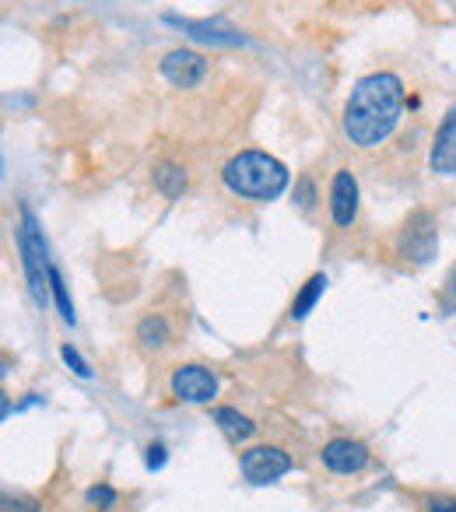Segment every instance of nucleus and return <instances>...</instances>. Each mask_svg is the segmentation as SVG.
Instances as JSON below:
<instances>
[{
  "label": "nucleus",
  "mask_w": 456,
  "mask_h": 512,
  "mask_svg": "<svg viewBox=\"0 0 456 512\" xmlns=\"http://www.w3.org/2000/svg\"><path fill=\"white\" fill-rule=\"evenodd\" d=\"M169 393L179 404H211L218 397V376L200 362H183L172 369Z\"/></svg>",
  "instance_id": "obj_6"
},
{
  "label": "nucleus",
  "mask_w": 456,
  "mask_h": 512,
  "mask_svg": "<svg viewBox=\"0 0 456 512\" xmlns=\"http://www.w3.org/2000/svg\"><path fill=\"white\" fill-rule=\"evenodd\" d=\"M428 169L439 176H456V102L446 109L432 144H428Z\"/></svg>",
  "instance_id": "obj_11"
},
{
  "label": "nucleus",
  "mask_w": 456,
  "mask_h": 512,
  "mask_svg": "<svg viewBox=\"0 0 456 512\" xmlns=\"http://www.w3.org/2000/svg\"><path fill=\"white\" fill-rule=\"evenodd\" d=\"M151 179H155V190L169 200L183 197L186 186H190V176H186V169L179 162H158L155 172H151Z\"/></svg>",
  "instance_id": "obj_14"
},
{
  "label": "nucleus",
  "mask_w": 456,
  "mask_h": 512,
  "mask_svg": "<svg viewBox=\"0 0 456 512\" xmlns=\"http://www.w3.org/2000/svg\"><path fill=\"white\" fill-rule=\"evenodd\" d=\"M295 200H299L302 211H313V200H316V186L309 176H302L299 183H295Z\"/></svg>",
  "instance_id": "obj_18"
},
{
  "label": "nucleus",
  "mask_w": 456,
  "mask_h": 512,
  "mask_svg": "<svg viewBox=\"0 0 456 512\" xmlns=\"http://www.w3.org/2000/svg\"><path fill=\"white\" fill-rule=\"evenodd\" d=\"M400 116H404V81L390 71L365 74L344 102L341 130L358 151H372L390 141Z\"/></svg>",
  "instance_id": "obj_1"
},
{
  "label": "nucleus",
  "mask_w": 456,
  "mask_h": 512,
  "mask_svg": "<svg viewBox=\"0 0 456 512\" xmlns=\"http://www.w3.org/2000/svg\"><path fill=\"white\" fill-rule=\"evenodd\" d=\"M221 179L236 197L267 204V200H278L288 190V165L281 158L267 155V151L246 148L221 165Z\"/></svg>",
  "instance_id": "obj_2"
},
{
  "label": "nucleus",
  "mask_w": 456,
  "mask_h": 512,
  "mask_svg": "<svg viewBox=\"0 0 456 512\" xmlns=\"http://www.w3.org/2000/svg\"><path fill=\"white\" fill-rule=\"evenodd\" d=\"M211 418H214V425H218L232 442H246L253 432H257V421H253L250 414L236 411V407H214Z\"/></svg>",
  "instance_id": "obj_13"
},
{
  "label": "nucleus",
  "mask_w": 456,
  "mask_h": 512,
  "mask_svg": "<svg viewBox=\"0 0 456 512\" xmlns=\"http://www.w3.org/2000/svg\"><path fill=\"white\" fill-rule=\"evenodd\" d=\"M358 179L351 169H337L334 179H330V221L337 228H351L358 221Z\"/></svg>",
  "instance_id": "obj_10"
},
{
  "label": "nucleus",
  "mask_w": 456,
  "mask_h": 512,
  "mask_svg": "<svg viewBox=\"0 0 456 512\" xmlns=\"http://www.w3.org/2000/svg\"><path fill=\"white\" fill-rule=\"evenodd\" d=\"M292 467V456L281 446H253L239 456V470H243V477L250 484H271L278 477H285Z\"/></svg>",
  "instance_id": "obj_8"
},
{
  "label": "nucleus",
  "mask_w": 456,
  "mask_h": 512,
  "mask_svg": "<svg viewBox=\"0 0 456 512\" xmlns=\"http://www.w3.org/2000/svg\"><path fill=\"white\" fill-rule=\"evenodd\" d=\"M428 512H456V495H435L425 505Z\"/></svg>",
  "instance_id": "obj_20"
},
{
  "label": "nucleus",
  "mask_w": 456,
  "mask_h": 512,
  "mask_svg": "<svg viewBox=\"0 0 456 512\" xmlns=\"http://www.w3.org/2000/svg\"><path fill=\"white\" fill-rule=\"evenodd\" d=\"M50 292H53V302H57V309H60V316H64V323H71L74 327V302H71V295H67V285H64V274H60V267L57 264H50Z\"/></svg>",
  "instance_id": "obj_16"
},
{
  "label": "nucleus",
  "mask_w": 456,
  "mask_h": 512,
  "mask_svg": "<svg viewBox=\"0 0 456 512\" xmlns=\"http://www.w3.org/2000/svg\"><path fill=\"white\" fill-rule=\"evenodd\" d=\"M165 463V446L162 442H151L148 446V470H158Z\"/></svg>",
  "instance_id": "obj_21"
},
{
  "label": "nucleus",
  "mask_w": 456,
  "mask_h": 512,
  "mask_svg": "<svg viewBox=\"0 0 456 512\" xmlns=\"http://www.w3.org/2000/svg\"><path fill=\"white\" fill-rule=\"evenodd\" d=\"M60 358H64V362L71 365V372H74V376H81V379H92V365H88L85 358L78 355V348H71V344H64V348H60Z\"/></svg>",
  "instance_id": "obj_17"
},
{
  "label": "nucleus",
  "mask_w": 456,
  "mask_h": 512,
  "mask_svg": "<svg viewBox=\"0 0 456 512\" xmlns=\"http://www.w3.org/2000/svg\"><path fill=\"white\" fill-rule=\"evenodd\" d=\"M158 71H162V78L169 81L172 88H197V85H204L207 71H211V60L197 50L176 46V50H169L162 57Z\"/></svg>",
  "instance_id": "obj_7"
},
{
  "label": "nucleus",
  "mask_w": 456,
  "mask_h": 512,
  "mask_svg": "<svg viewBox=\"0 0 456 512\" xmlns=\"http://www.w3.org/2000/svg\"><path fill=\"white\" fill-rule=\"evenodd\" d=\"M323 292H327V274H313V278H309L306 285L299 288V295H295V302H292V309H288V316H292L295 323L306 320V316L316 309V302L323 299Z\"/></svg>",
  "instance_id": "obj_15"
},
{
  "label": "nucleus",
  "mask_w": 456,
  "mask_h": 512,
  "mask_svg": "<svg viewBox=\"0 0 456 512\" xmlns=\"http://www.w3.org/2000/svg\"><path fill=\"white\" fill-rule=\"evenodd\" d=\"M453 292H456V274H453Z\"/></svg>",
  "instance_id": "obj_22"
},
{
  "label": "nucleus",
  "mask_w": 456,
  "mask_h": 512,
  "mask_svg": "<svg viewBox=\"0 0 456 512\" xmlns=\"http://www.w3.org/2000/svg\"><path fill=\"white\" fill-rule=\"evenodd\" d=\"M18 256H22L25 267V281H29V292L36 299L39 309L50 306V253H46V239L43 228H39V218L22 207V225H18Z\"/></svg>",
  "instance_id": "obj_3"
},
{
  "label": "nucleus",
  "mask_w": 456,
  "mask_h": 512,
  "mask_svg": "<svg viewBox=\"0 0 456 512\" xmlns=\"http://www.w3.org/2000/svg\"><path fill=\"white\" fill-rule=\"evenodd\" d=\"M439 249V228H435V214L414 211L393 235V253L404 260L407 267H425Z\"/></svg>",
  "instance_id": "obj_4"
},
{
  "label": "nucleus",
  "mask_w": 456,
  "mask_h": 512,
  "mask_svg": "<svg viewBox=\"0 0 456 512\" xmlns=\"http://www.w3.org/2000/svg\"><path fill=\"white\" fill-rule=\"evenodd\" d=\"M165 25H176L183 29L190 39H200V43H218V46H243L246 36L236 29H228L221 22H190V18H176V15H165Z\"/></svg>",
  "instance_id": "obj_12"
},
{
  "label": "nucleus",
  "mask_w": 456,
  "mask_h": 512,
  "mask_svg": "<svg viewBox=\"0 0 456 512\" xmlns=\"http://www.w3.org/2000/svg\"><path fill=\"white\" fill-rule=\"evenodd\" d=\"M183 330H186V316H176V309H148L137 320L134 341L144 355H162L172 344H179Z\"/></svg>",
  "instance_id": "obj_5"
},
{
  "label": "nucleus",
  "mask_w": 456,
  "mask_h": 512,
  "mask_svg": "<svg viewBox=\"0 0 456 512\" xmlns=\"http://www.w3.org/2000/svg\"><path fill=\"white\" fill-rule=\"evenodd\" d=\"M4 512H43L36 498H4Z\"/></svg>",
  "instance_id": "obj_19"
},
{
  "label": "nucleus",
  "mask_w": 456,
  "mask_h": 512,
  "mask_svg": "<svg viewBox=\"0 0 456 512\" xmlns=\"http://www.w3.org/2000/svg\"><path fill=\"white\" fill-rule=\"evenodd\" d=\"M320 460L330 474H362L369 467L372 453L362 439H351V435H337L327 446L320 449Z\"/></svg>",
  "instance_id": "obj_9"
}]
</instances>
